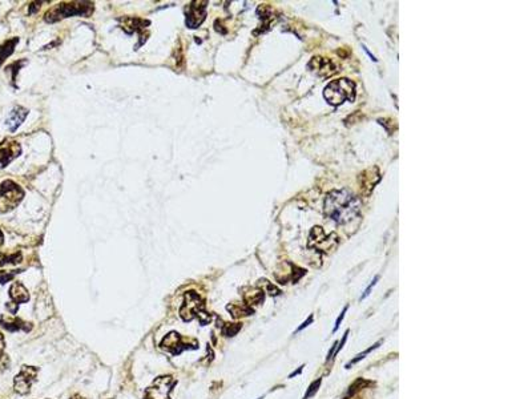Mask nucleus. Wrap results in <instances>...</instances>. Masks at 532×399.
Masks as SVG:
<instances>
[{
  "mask_svg": "<svg viewBox=\"0 0 532 399\" xmlns=\"http://www.w3.org/2000/svg\"><path fill=\"white\" fill-rule=\"evenodd\" d=\"M361 199L346 189L332 190L325 199V214L337 224L350 223L361 213Z\"/></svg>",
  "mask_w": 532,
  "mask_h": 399,
  "instance_id": "1",
  "label": "nucleus"
},
{
  "mask_svg": "<svg viewBox=\"0 0 532 399\" xmlns=\"http://www.w3.org/2000/svg\"><path fill=\"white\" fill-rule=\"evenodd\" d=\"M323 97L331 105H341L345 101H354L356 99V84L350 79H337L325 86Z\"/></svg>",
  "mask_w": 532,
  "mask_h": 399,
  "instance_id": "2",
  "label": "nucleus"
},
{
  "mask_svg": "<svg viewBox=\"0 0 532 399\" xmlns=\"http://www.w3.org/2000/svg\"><path fill=\"white\" fill-rule=\"evenodd\" d=\"M180 317L185 322L198 318L201 325H208L212 321V316L205 310L204 301L196 292H188L185 294V301L180 309Z\"/></svg>",
  "mask_w": 532,
  "mask_h": 399,
  "instance_id": "3",
  "label": "nucleus"
},
{
  "mask_svg": "<svg viewBox=\"0 0 532 399\" xmlns=\"http://www.w3.org/2000/svg\"><path fill=\"white\" fill-rule=\"evenodd\" d=\"M92 12L93 4L90 3V2L61 3L57 4L56 7H53L51 11H48V12L46 13V17H44V19H46V21H48V23H53V21H57V20L60 19L75 16V15L88 17Z\"/></svg>",
  "mask_w": 532,
  "mask_h": 399,
  "instance_id": "4",
  "label": "nucleus"
},
{
  "mask_svg": "<svg viewBox=\"0 0 532 399\" xmlns=\"http://www.w3.org/2000/svg\"><path fill=\"white\" fill-rule=\"evenodd\" d=\"M24 192L13 181H4L0 184V214L10 212L16 208L23 199Z\"/></svg>",
  "mask_w": 532,
  "mask_h": 399,
  "instance_id": "5",
  "label": "nucleus"
},
{
  "mask_svg": "<svg viewBox=\"0 0 532 399\" xmlns=\"http://www.w3.org/2000/svg\"><path fill=\"white\" fill-rule=\"evenodd\" d=\"M160 346H161V349L170 352L172 356H179V354H181L185 350L198 349V342H197L196 339L184 338L176 331H170L168 336L164 337Z\"/></svg>",
  "mask_w": 532,
  "mask_h": 399,
  "instance_id": "6",
  "label": "nucleus"
},
{
  "mask_svg": "<svg viewBox=\"0 0 532 399\" xmlns=\"http://www.w3.org/2000/svg\"><path fill=\"white\" fill-rule=\"evenodd\" d=\"M339 239L337 234H326L321 226H314L310 232L309 237V246L316 249L317 252L321 253H329L332 249H336L338 245Z\"/></svg>",
  "mask_w": 532,
  "mask_h": 399,
  "instance_id": "7",
  "label": "nucleus"
},
{
  "mask_svg": "<svg viewBox=\"0 0 532 399\" xmlns=\"http://www.w3.org/2000/svg\"><path fill=\"white\" fill-rule=\"evenodd\" d=\"M176 383V379L170 375L159 376L145 390L144 399H170V392Z\"/></svg>",
  "mask_w": 532,
  "mask_h": 399,
  "instance_id": "8",
  "label": "nucleus"
},
{
  "mask_svg": "<svg viewBox=\"0 0 532 399\" xmlns=\"http://www.w3.org/2000/svg\"><path fill=\"white\" fill-rule=\"evenodd\" d=\"M39 369L33 366H21L19 374L13 379V389L19 395H27L36 381Z\"/></svg>",
  "mask_w": 532,
  "mask_h": 399,
  "instance_id": "9",
  "label": "nucleus"
},
{
  "mask_svg": "<svg viewBox=\"0 0 532 399\" xmlns=\"http://www.w3.org/2000/svg\"><path fill=\"white\" fill-rule=\"evenodd\" d=\"M206 4L208 2H192L186 7L185 24L189 28H198L206 17Z\"/></svg>",
  "mask_w": 532,
  "mask_h": 399,
  "instance_id": "10",
  "label": "nucleus"
},
{
  "mask_svg": "<svg viewBox=\"0 0 532 399\" xmlns=\"http://www.w3.org/2000/svg\"><path fill=\"white\" fill-rule=\"evenodd\" d=\"M20 152H21V148L16 141L6 140L3 143H0V168L8 165L13 159L19 156Z\"/></svg>",
  "mask_w": 532,
  "mask_h": 399,
  "instance_id": "11",
  "label": "nucleus"
},
{
  "mask_svg": "<svg viewBox=\"0 0 532 399\" xmlns=\"http://www.w3.org/2000/svg\"><path fill=\"white\" fill-rule=\"evenodd\" d=\"M309 68L313 72L322 77L330 76V75L337 72L336 65L326 57H313L312 61L309 63Z\"/></svg>",
  "mask_w": 532,
  "mask_h": 399,
  "instance_id": "12",
  "label": "nucleus"
},
{
  "mask_svg": "<svg viewBox=\"0 0 532 399\" xmlns=\"http://www.w3.org/2000/svg\"><path fill=\"white\" fill-rule=\"evenodd\" d=\"M27 115H28V110L23 106H15L12 110H11L10 116L7 117L6 120V125L8 126V129L11 132H15V130L21 125L24 120H26Z\"/></svg>",
  "mask_w": 532,
  "mask_h": 399,
  "instance_id": "13",
  "label": "nucleus"
},
{
  "mask_svg": "<svg viewBox=\"0 0 532 399\" xmlns=\"http://www.w3.org/2000/svg\"><path fill=\"white\" fill-rule=\"evenodd\" d=\"M0 325L2 327H4L8 331H20V330H24V331H30L32 326H28L30 323L24 322L20 318L16 317H6L3 316L0 318Z\"/></svg>",
  "mask_w": 532,
  "mask_h": 399,
  "instance_id": "14",
  "label": "nucleus"
},
{
  "mask_svg": "<svg viewBox=\"0 0 532 399\" xmlns=\"http://www.w3.org/2000/svg\"><path fill=\"white\" fill-rule=\"evenodd\" d=\"M10 298L12 299V302L15 303H24L30 299V294H28V290L24 287L23 283L20 282H13L10 287Z\"/></svg>",
  "mask_w": 532,
  "mask_h": 399,
  "instance_id": "15",
  "label": "nucleus"
},
{
  "mask_svg": "<svg viewBox=\"0 0 532 399\" xmlns=\"http://www.w3.org/2000/svg\"><path fill=\"white\" fill-rule=\"evenodd\" d=\"M146 26H149V20H143L139 17H125L124 19L123 30L126 33L140 32L141 30H145Z\"/></svg>",
  "mask_w": 532,
  "mask_h": 399,
  "instance_id": "16",
  "label": "nucleus"
},
{
  "mask_svg": "<svg viewBox=\"0 0 532 399\" xmlns=\"http://www.w3.org/2000/svg\"><path fill=\"white\" fill-rule=\"evenodd\" d=\"M228 310H229L230 314L234 318H241V317L253 314V309L250 306L246 305V303H241V305L239 303H232V305L228 306Z\"/></svg>",
  "mask_w": 532,
  "mask_h": 399,
  "instance_id": "17",
  "label": "nucleus"
},
{
  "mask_svg": "<svg viewBox=\"0 0 532 399\" xmlns=\"http://www.w3.org/2000/svg\"><path fill=\"white\" fill-rule=\"evenodd\" d=\"M17 41H19V39L15 37V39L6 41L3 46H0V65H2V63H3L7 57L12 55V52H13V50H15V46H16Z\"/></svg>",
  "mask_w": 532,
  "mask_h": 399,
  "instance_id": "18",
  "label": "nucleus"
},
{
  "mask_svg": "<svg viewBox=\"0 0 532 399\" xmlns=\"http://www.w3.org/2000/svg\"><path fill=\"white\" fill-rule=\"evenodd\" d=\"M243 298H245V303L248 306L257 305V303H261L263 301V292L262 290H250L249 293L243 294Z\"/></svg>",
  "mask_w": 532,
  "mask_h": 399,
  "instance_id": "19",
  "label": "nucleus"
},
{
  "mask_svg": "<svg viewBox=\"0 0 532 399\" xmlns=\"http://www.w3.org/2000/svg\"><path fill=\"white\" fill-rule=\"evenodd\" d=\"M241 327H242L241 323H225L221 327V331L225 337H234L241 330Z\"/></svg>",
  "mask_w": 532,
  "mask_h": 399,
  "instance_id": "20",
  "label": "nucleus"
},
{
  "mask_svg": "<svg viewBox=\"0 0 532 399\" xmlns=\"http://www.w3.org/2000/svg\"><path fill=\"white\" fill-rule=\"evenodd\" d=\"M21 261V254L20 253H15V254H0V265L3 266L6 263H19Z\"/></svg>",
  "mask_w": 532,
  "mask_h": 399,
  "instance_id": "21",
  "label": "nucleus"
},
{
  "mask_svg": "<svg viewBox=\"0 0 532 399\" xmlns=\"http://www.w3.org/2000/svg\"><path fill=\"white\" fill-rule=\"evenodd\" d=\"M379 345H381V342L375 343V345H372V346H371V347H369V349H367V350H365V351H363V352H361V354H358V356H357V358H354V359H352V361H351V362H349V363H347V365H346V367H350V366H351V365H354V363L359 362V361H361V359H363V358H365V356H366V354H369V352H370V351H372V350H374V349H376V347H378V346H379Z\"/></svg>",
  "mask_w": 532,
  "mask_h": 399,
  "instance_id": "22",
  "label": "nucleus"
},
{
  "mask_svg": "<svg viewBox=\"0 0 532 399\" xmlns=\"http://www.w3.org/2000/svg\"><path fill=\"white\" fill-rule=\"evenodd\" d=\"M319 385H321V378L317 379V381H314V382H313L312 385H310L309 390H307V391H306V394H305V396H303V399H309V398H312V396L314 395V394H316L317 391H318Z\"/></svg>",
  "mask_w": 532,
  "mask_h": 399,
  "instance_id": "23",
  "label": "nucleus"
},
{
  "mask_svg": "<svg viewBox=\"0 0 532 399\" xmlns=\"http://www.w3.org/2000/svg\"><path fill=\"white\" fill-rule=\"evenodd\" d=\"M16 273L19 272H2L0 270V283L4 285V283L10 282L11 279H13V277L16 276Z\"/></svg>",
  "mask_w": 532,
  "mask_h": 399,
  "instance_id": "24",
  "label": "nucleus"
},
{
  "mask_svg": "<svg viewBox=\"0 0 532 399\" xmlns=\"http://www.w3.org/2000/svg\"><path fill=\"white\" fill-rule=\"evenodd\" d=\"M7 367H8V358L6 356H0V372H3Z\"/></svg>",
  "mask_w": 532,
  "mask_h": 399,
  "instance_id": "25",
  "label": "nucleus"
},
{
  "mask_svg": "<svg viewBox=\"0 0 532 399\" xmlns=\"http://www.w3.org/2000/svg\"><path fill=\"white\" fill-rule=\"evenodd\" d=\"M6 307H7V309H8V312H10L11 314H12V316H15V314H16V313H17V303L8 302L6 305Z\"/></svg>",
  "mask_w": 532,
  "mask_h": 399,
  "instance_id": "26",
  "label": "nucleus"
},
{
  "mask_svg": "<svg viewBox=\"0 0 532 399\" xmlns=\"http://www.w3.org/2000/svg\"><path fill=\"white\" fill-rule=\"evenodd\" d=\"M346 310H347V306H345V309H343V310H342V313H341V316H339V317H338V319H337V322H336V327H334V331H337V330H338L339 325H341V322H342V319H343V317H345V313H346Z\"/></svg>",
  "mask_w": 532,
  "mask_h": 399,
  "instance_id": "27",
  "label": "nucleus"
},
{
  "mask_svg": "<svg viewBox=\"0 0 532 399\" xmlns=\"http://www.w3.org/2000/svg\"><path fill=\"white\" fill-rule=\"evenodd\" d=\"M378 279H379V277H378V276H376V277H375V278H374V281H372V282H371V283H370V286H369V287H367V289H366L365 294H363V296H362V299H363V298H366V297L369 296V294H370V290H371V289H372V286L375 285V283H376V281H378Z\"/></svg>",
  "mask_w": 532,
  "mask_h": 399,
  "instance_id": "28",
  "label": "nucleus"
},
{
  "mask_svg": "<svg viewBox=\"0 0 532 399\" xmlns=\"http://www.w3.org/2000/svg\"><path fill=\"white\" fill-rule=\"evenodd\" d=\"M312 322H313V316H310V318H309V319H306L305 322L302 323V326H299L298 329L296 330V332H298V331H301V330H303V329H305V327H306V326H309L310 323H312Z\"/></svg>",
  "mask_w": 532,
  "mask_h": 399,
  "instance_id": "29",
  "label": "nucleus"
},
{
  "mask_svg": "<svg viewBox=\"0 0 532 399\" xmlns=\"http://www.w3.org/2000/svg\"><path fill=\"white\" fill-rule=\"evenodd\" d=\"M4 347H6V341H4L3 334H2V332H0V356H3Z\"/></svg>",
  "mask_w": 532,
  "mask_h": 399,
  "instance_id": "30",
  "label": "nucleus"
},
{
  "mask_svg": "<svg viewBox=\"0 0 532 399\" xmlns=\"http://www.w3.org/2000/svg\"><path fill=\"white\" fill-rule=\"evenodd\" d=\"M40 7V3H32L30 7V13H33Z\"/></svg>",
  "mask_w": 532,
  "mask_h": 399,
  "instance_id": "31",
  "label": "nucleus"
},
{
  "mask_svg": "<svg viewBox=\"0 0 532 399\" xmlns=\"http://www.w3.org/2000/svg\"><path fill=\"white\" fill-rule=\"evenodd\" d=\"M301 371H302V367H301V369H299V370H296V371L293 372V374H290V378H293V376H294V375L299 374V372H301Z\"/></svg>",
  "mask_w": 532,
  "mask_h": 399,
  "instance_id": "32",
  "label": "nucleus"
},
{
  "mask_svg": "<svg viewBox=\"0 0 532 399\" xmlns=\"http://www.w3.org/2000/svg\"><path fill=\"white\" fill-rule=\"evenodd\" d=\"M3 241H4V236H3V233H2V230H0V245L3 243Z\"/></svg>",
  "mask_w": 532,
  "mask_h": 399,
  "instance_id": "33",
  "label": "nucleus"
},
{
  "mask_svg": "<svg viewBox=\"0 0 532 399\" xmlns=\"http://www.w3.org/2000/svg\"><path fill=\"white\" fill-rule=\"evenodd\" d=\"M70 399H85V398H83V396H80V395H73L72 398H70Z\"/></svg>",
  "mask_w": 532,
  "mask_h": 399,
  "instance_id": "34",
  "label": "nucleus"
}]
</instances>
